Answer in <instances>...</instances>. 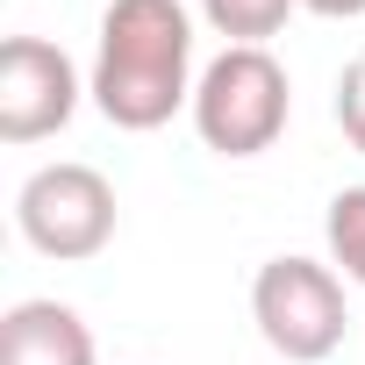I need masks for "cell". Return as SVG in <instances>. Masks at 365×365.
Here are the masks:
<instances>
[{
  "label": "cell",
  "instance_id": "cell-1",
  "mask_svg": "<svg viewBox=\"0 0 365 365\" xmlns=\"http://www.w3.org/2000/svg\"><path fill=\"white\" fill-rule=\"evenodd\" d=\"M86 93L115 129H165L194 108V15L179 0H108Z\"/></svg>",
  "mask_w": 365,
  "mask_h": 365
},
{
  "label": "cell",
  "instance_id": "cell-2",
  "mask_svg": "<svg viewBox=\"0 0 365 365\" xmlns=\"http://www.w3.org/2000/svg\"><path fill=\"white\" fill-rule=\"evenodd\" d=\"M187 115L215 158H258L287 136V115H294L287 65L272 51H222L215 65H201Z\"/></svg>",
  "mask_w": 365,
  "mask_h": 365
},
{
  "label": "cell",
  "instance_id": "cell-3",
  "mask_svg": "<svg viewBox=\"0 0 365 365\" xmlns=\"http://www.w3.org/2000/svg\"><path fill=\"white\" fill-rule=\"evenodd\" d=\"M251 322L287 365H322L329 351H344L351 329L344 279L315 258H265L251 279Z\"/></svg>",
  "mask_w": 365,
  "mask_h": 365
},
{
  "label": "cell",
  "instance_id": "cell-4",
  "mask_svg": "<svg viewBox=\"0 0 365 365\" xmlns=\"http://www.w3.org/2000/svg\"><path fill=\"white\" fill-rule=\"evenodd\" d=\"M15 222L22 237L58 258V265H79V258H101L108 237H115V187L93 172V165H36L22 179V194H15Z\"/></svg>",
  "mask_w": 365,
  "mask_h": 365
},
{
  "label": "cell",
  "instance_id": "cell-5",
  "mask_svg": "<svg viewBox=\"0 0 365 365\" xmlns=\"http://www.w3.org/2000/svg\"><path fill=\"white\" fill-rule=\"evenodd\" d=\"M79 65L43 36L0 43V143H43L79 115Z\"/></svg>",
  "mask_w": 365,
  "mask_h": 365
},
{
  "label": "cell",
  "instance_id": "cell-6",
  "mask_svg": "<svg viewBox=\"0 0 365 365\" xmlns=\"http://www.w3.org/2000/svg\"><path fill=\"white\" fill-rule=\"evenodd\" d=\"M0 365H93V329L65 301H15L0 315Z\"/></svg>",
  "mask_w": 365,
  "mask_h": 365
},
{
  "label": "cell",
  "instance_id": "cell-7",
  "mask_svg": "<svg viewBox=\"0 0 365 365\" xmlns=\"http://www.w3.org/2000/svg\"><path fill=\"white\" fill-rule=\"evenodd\" d=\"M294 8L301 0H201V22L230 36V51H265V36H279Z\"/></svg>",
  "mask_w": 365,
  "mask_h": 365
},
{
  "label": "cell",
  "instance_id": "cell-8",
  "mask_svg": "<svg viewBox=\"0 0 365 365\" xmlns=\"http://www.w3.org/2000/svg\"><path fill=\"white\" fill-rule=\"evenodd\" d=\"M322 230H329V258L344 265V279L365 287V187H344V194L329 201Z\"/></svg>",
  "mask_w": 365,
  "mask_h": 365
},
{
  "label": "cell",
  "instance_id": "cell-9",
  "mask_svg": "<svg viewBox=\"0 0 365 365\" xmlns=\"http://www.w3.org/2000/svg\"><path fill=\"white\" fill-rule=\"evenodd\" d=\"M336 129H344V143L365 158V51L344 65V79H336Z\"/></svg>",
  "mask_w": 365,
  "mask_h": 365
},
{
  "label": "cell",
  "instance_id": "cell-10",
  "mask_svg": "<svg viewBox=\"0 0 365 365\" xmlns=\"http://www.w3.org/2000/svg\"><path fill=\"white\" fill-rule=\"evenodd\" d=\"M308 15H322V22H358L365 15V0H301Z\"/></svg>",
  "mask_w": 365,
  "mask_h": 365
}]
</instances>
